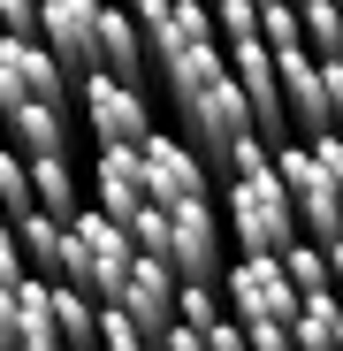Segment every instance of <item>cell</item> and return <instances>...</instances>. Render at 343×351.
<instances>
[{"instance_id":"cell-21","label":"cell","mask_w":343,"mask_h":351,"mask_svg":"<svg viewBox=\"0 0 343 351\" xmlns=\"http://www.w3.org/2000/svg\"><path fill=\"white\" fill-rule=\"evenodd\" d=\"M313 145V160L328 168V184H335V199H343V130H328V138H305Z\"/></svg>"},{"instance_id":"cell-20","label":"cell","mask_w":343,"mask_h":351,"mask_svg":"<svg viewBox=\"0 0 343 351\" xmlns=\"http://www.w3.org/2000/svg\"><path fill=\"white\" fill-rule=\"evenodd\" d=\"M99 351H153V336H145L123 306H107V313H99Z\"/></svg>"},{"instance_id":"cell-4","label":"cell","mask_w":343,"mask_h":351,"mask_svg":"<svg viewBox=\"0 0 343 351\" xmlns=\"http://www.w3.org/2000/svg\"><path fill=\"white\" fill-rule=\"evenodd\" d=\"M275 176L290 184V206H298V229H305V245H343V199H335V184H328V168L313 160V145L305 138H282L275 145Z\"/></svg>"},{"instance_id":"cell-23","label":"cell","mask_w":343,"mask_h":351,"mask_svg":"<svg viewBox=\"0 0 343 351\" xmlns=\"http://www.w3.org/2000/svg\"><path fill=\"white\" fill-rule=\"evenodd\" d=\"M335 298H343V245H335Z\"/></svg>"},{"instance_id":"cell-8","label":"cell","mask_w":343,"mask_h":351,"mask_svg":"<svg viewBox=\"0 0 343 351\" xmlns=\"http://www.w3.org/2000/svg\"><path fill=\"white\" fill-rule=\"evenodd\" d=\"M138 31L153 46V69L168 77L176 62H191L199 46H214V8H199V0H138Z\"/></svg>"},{"instance_id":"cell-22","label":"cell","mask_w":343,"mask_h":351,"mask_svg":"<svg viewBox=\"0 0 343 351\" xmlns=\"http://www.w3.org/2000/svg\"><path fill=\"white\" fill-rule=\"evenodd\" d=\"M160 351H206V328H176V336H168Z\"/></svg>"},{"instance_id":"cell-7","label":"cell","mask_w":343,"mask_h":351,"mask_svg":"<svg viewBox=\"0 0 343 351\" xmlns=\"http://www.w3.org/2000/svg\"><path fill=\"white\" fill-rule=\"evenodd\" d=\"M8 107H69V69L46 53V38H0V114Z\"/></svg>"},{"instance_id":"cell-10","label":"cell","mask_w":343,"mask_h":351,"mask_svg":"<svg viewBox=\"0 0 343 351\" xmlns=\"http://www.w3.org/2000/svg\"><path fill=\"white\" fill-rule=\"evenodd\" d=\"M0 351H69L62 321H53V282H23L0 298Z\"/></svg>"},{"instance_id":"cell-3","label":"cell","mask_w":343,"mask_h":351,"mask_svg":"<svg viewBox=\"0 0 343 351\" xmlns=\"http://www.w3.org/2000/svg\"><path fill=\"white\" fill-rule=\"evenodd\" d=\"M130 275H138V237L92 206V214L69 229V282L84 290V298H99V306H123Z\"/></svg>"},{"instance_id":"cell-2","label":"cell","mask_w":343,"mask_h":351,"mask_svg":"<svg viewBox=\"0 0 343 351\" xmlns=\"http://www.w3.org/2000/svg\"><path fill=\"white\" fill-rule=\"evenodd\" d=\"M229 229H237V245H244L252 260H282L290 245H305L298 206H290V184H282L275 168L244 176V184H229Z\"/></svg>"},{"instance_id":"cell-16","label":"cell","mask_w":343,"mask_h":351,"mask_svg":"<svg viewBox=\"0 0 343 351\" xmlns=\"http://www.w3.org/2000/svg\"><path fill=\"white\" fill-rule=\"evenodd\" d=\"M99 298H84L77 282H53V321H62V336H69V351H99Z\"/></svg>"},{"instance_id":"cell-1","label":"cell","mask_w":343,"mask_h":351,"mask_svg":"<svg viewBox=\"0 0 343 351\" xmlns=\"http://www.w3.org/2000/svg\"><path fill=\"white\" fill-rule=\"evenodd\" d=\"M176 123H183V145H191L214 176H229V153H237L244 138H267L237 77H214V84H199V92H176Z\"/></svg>"},{"instance_id":"cell-5","label":"cell","mask_w":343,"mask_h":351,"mask_svg":"<svg viewBox=\"0 0 343 351\" xmlns=\"http://www.w3.org/2000/svg\"><path fill=\"white\" fill-rule=\"evenodd\" d=\"M221 290H229V321H282V328H298V313H305V298H298V282H290V267L282 260H229V275H221Z\"/></svg>"},{"instance_id":"cell-15","label":"cell","mask_w":343,"mask_h":351,"mask_svg":"<svg viewBox=\"0 0 343 351\" xmlns=\"http://www.w3.org/2000/svg\"><path fill=\"white\" fill-rule=\"evenodd\" d=\"M8 237L23 245V260H31V275L38 282H69V221H53V214H31V221H16Z\"/></svg>"},{"instance_id":"cell-14","label":"cell","mask_w":343,"mask_h":351,"mask_svg":"<svg viewBox=\"0 0 343 351\" xmlns=\"http://www.w3.org/2000/svg\"><path fill=\"white\" fill-rule=\"evenodd\" d=\"M8 153L69 160V107H8Z\"/></svg>"},{"instance_id":"cell-13","label":"cell","mask_w":343,"mask_h":351,"mask_svg":"<svg viewBox=\"0 0 343 351\" xmlns=\"http://www.w3.org/2000/svg\"><path fill=\"white\" fill-rule=\"evenodd\" d=\"M145 69H153V46H145L138 16H123V8H107V16H99V77H114V84H130V92H145Z\"/></svg>"},{"instance_id":"cell-17","label":"cell","mask_w":343,"mask_h":351,"mask_svg":"<svg viewBox=\"0 0 343 351\" xmlns=\"http://www.w3.org/2000/svg\"><path fill=\"white\" fill-rule=\"evenodd\" d=\"M282 267H290V282H298L305 306H313V298H335V252H328V245H290Z\"/></svg>"},{"instance_id":"cell-11","label":"cell","mask_w":343,"mask_h":351,"mask_svg":"<svg viewBox=\"0 0 343 351\" xmlns=\"http://www.w3.org/2000/svg\"><path fill=\"white\" fill-rule=\"evenodd\" d=\"M138 153H145V176H153V206H191V199H206V176H214V168H206L176 130H153Z\"/></svg>"},{"instance_id":"cell-19","label":"cell","mask_w":343,"mask_h":351,"mask_svg":"<svg viewBox=\"0 0 343 351\" xmlns=\"http://www.w3.org/2000/svg\"><path fill=\"white\" fill-rule=\"evenodd\" d=\"M130 237H138V252H145V260H160V267H168V245H176V221H168V206H145V214L130 221Z\"/></svg>"},{"instance_id":"cell-18","label":"cell","mask_w":343,"mask_h":351,"mask_svg":"<svg viewBox=\"0 0 343 351\" xmlns=\"http://www.w3.org/2000/svg\"><path fill=\"white\" fill-rule=\"evenodd\" d=\"M305 53H320V62H343V8L335 0H305Z\"/></svg>"},{"instance_id":"cell-6","label":"cell","mask_w":343,"mask_h":351,"mask_svg":"<svg viewBox=\"0 0 343 351\" xmlns=\"http://www.w3.org/2000/svg\"><path fill=\"white\" fill-rule=\"evenodd\" d=\"M77 107H84V130L99 138V153H138V145L160 130V123H153V107H145V92L114 84V77L77 84Z\"/></svg>"},{"instance_id":"cell-12","label":"cell","mask_w":343,"mask_h":351,"mask_svg":"<svg viewBox=\"0 0 343 351\" xmlns=\"http://www.w3.org/2000/svg\"><path fill=\"white\" fill-rule=\"evenodd\" d=\"M92 206L107 214V221H138L145 206H153V176H145V153H99L92 160Z\"/></svg>"},{"instance_id":"cell-9","label":"cell","mask_w":343,"mask_h":351,"mask_svg":"<svg viewBox=\"0 0 343 351\" xmlns=\"http://www.w3.org/2000/svg\"><path fill=\"white\" fill-rule=\"evenodd\" d=\"M99 16H107V0H46V53L77 84L99 77Z\"/></svg>"}]
</instances>
